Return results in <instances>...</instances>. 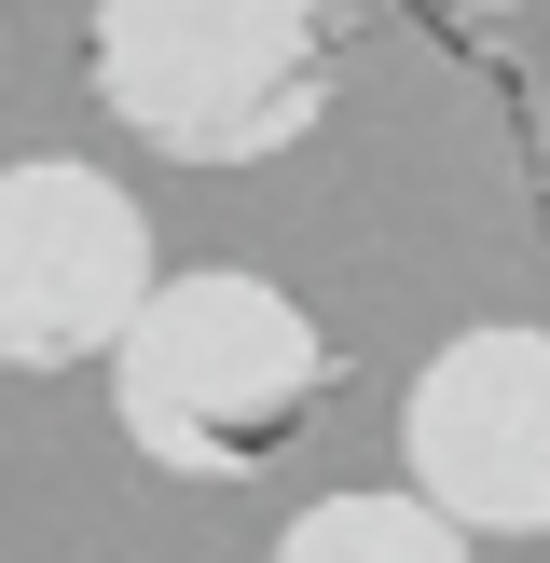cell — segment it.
<instances>
[{
    "instance_id": "obj_7",
    "label": "cell",
    "mask_w": 550,
    "mask_h": 563,
    "mask_svg": "<svg viewBox=\"0 0 550 563\" xmlns=\"http://www.w3.org/2000/svg\"><path fill=\"white\" fill-rule=\"evenodd\" d=\"M468 14H509V0H468Z\"/></svg>"
},
{
    "instance_id": "obj_1",
    "label": "cell",
    "mask_w": 550,
    "mask_h": 563,
    "mask_svg": "<svg viewBox=\"0 0 550 563\" xmlns=\"http://www.w3.org/2000/svg\"><path fill=\"white\" fill-rule=\"evenodd\" d=\"M317 412H330V344L248 262L152 275V302L110 344V427L165 482H262Z\"/></svg>"
},
{
    "instance_id": "obj_2",
    "label": "cell",
    "mask_w": 550,
    "mask_h": 563,
    "mask_svg": "<svg viewBox=\"0 0 550 563\" xmlns=\"http://www.w3.org/2000/svg\"><path fill=\"white\" fill-rule=\"evenodd\" d=\"M97 110L179 165H275L330 124L358 69L344 0H97L82 27Z\"/></svg>"
},
{
    "instance_id": "obj_3",
    "label": "cell",
    "mask_w": 550,
    "mask_h": 563,
    "mask_svg": "<svg viewBox=\"0 0 550 563\" xmlns=\"http://www.w3.org/2000/svg\"><path fill=\"white\" fill-rule=\"evenodd\" d=\"M152 302V220L110 165L28 152L0 165V372H69L110 357Z\"/></svg>"
},
{
    "instance_id": "obj_5",
    "label": "cell",
    "mask_w": 550,
    "mask_h": 563,
    "mask_svg": "<svg viewBox=\"0 0 550 563\" xmlns=\"http://www.w3.org/2000/svg\"><path fill=\"white\" fill-rule=\"evenodd\" d=\"M275 563H468V522L440 495H317V509L275 537Z\"/></svg>"
},
{
    "instance_id": "obj_4",
    "label": "cell",
    "mask_w": 550,
    "mask_h": 563,
    "mask_svg": "<svg viewBox=\"0 0 550 563\" xmlns=\"http://www.w3.org/2000/svg\"><path fill=\"white\" fill-rule=\"evenodd\" d=\"M399 467L468 537H550V330H454L399 399Z\"/></svg>"
},
{
    "instance_id": "obj_6",
    "label": "cell",
    "mask_w": 550,
    "mask_h": 563,
    "mask_svg": "<svg viewBox=\"0 0 550 563\" xmlns=\"http://www.w3.org/2000/svg\"><path fill=\"white\" fill-rule=\"evenodd\" d=\"M537 207H550V97H537Z\"/></svg>"
}]
</instances>
